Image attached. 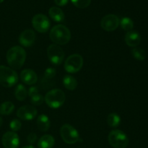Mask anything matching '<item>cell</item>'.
Instances as JSON below:
<instances>
[{
    "label": "cell",
    "instance_id": "cell-34",
    "mask_svg": "<svg viewBox=\"0 0 148 148\" xmlns=\"http://www.w3.org/2000/svg\"><path fill=\"white\" fill-rule=\"evenodd\" d=\"M3 1H4V0H0V3L3 2Z\"/></svg>",
    "mask_w": 148,
    "mask_h": 148
},
{
    "label": "cell",
    "instance_id": "cell-33",
    "mask_svg": "<svg viewBox=\"0 0 148 148\" xmlns=\"http://www.w3.org/2000/svg\"><path fill=\"white\" fill-rule=\"evenodd\" d=\"M2 124H3V119H2V118H1V117L0 116V127H1Z\"/></svg>",
    "mask_w": 148,
    "mask_h": 148
},
{
    "label": "cell",
    "instance_id": "cell-23",
    "mask_svg": "<svg viewBox=\"0 0 148 148\" xmlns=\"http://www.w3.org/2000/svg\"><path fill=\"white\" fill-rule=\"evenodd\" d=\"M120 25H121V28L124 30L129 32L131 31L134 27V23H133L132 20L130 19V17H123L121 20H120Z\"/></svg>",
    "mask_w": 148,
    "mask_h": 148
},
{
    "label": "cell",
    "instance_id": "cell-22",
    "mask_svg": "<svg viewBox=\"0 0 148 148\" xmlns=\"http://www.w3.org/2000/svg\"><path fill=\"white\" fill-rule=\"evenodd\" d=\"M107 123L111 128H116L121 124V118L116 113H111L108 116Z\"/></svg>",
    "mask_w": 148,
    "mask_h": 148
},
{
    "label": "cell",
    "instance_id": "cell-16",
    "mask_svg": "<svg viewBox=\"0 0 148 148\" xmlns=\"http://www.w3.org/2000/svg\"><path fill=\"white\" fill-rule=\"evenodd\" d=\"M55 144V140L53 136L45 134L39 139L38 142V148H52Z\"/></svg>",
    "mask_w": 148,
    "mask_h": 148
},
{
    "label": "cell",
    "instance_id": "cell-24",
    "mask_svg": "<svg viewBox=\"0 0 148 148\" xmlns=\"http://www.w3.org/2000/svg\"><path fill=\"white\" fill-rule=\"evenodd\" d=\"M132 54L133 57L135 59L139 61H143L145 60L146 57L145 51L143 50L141 48L135 47L132 50Z\"/></svg>",
    "mask_w": 148,
    "mask_h": 148
},
{
    "label": "cell",
    "instance_id": "cell-26",
    "mask_svg": "<svg viewBox=\"0 0 148 148\" xmlns=\"http://www.w3.org/2000/svg\"><path fill=\"white\" fill-rule=\"evenodd\" d=\"M72 4L79 9L87 8L90 4L91 0H71Z\"/></svg>",
    "mask_w": 148,
    "mask_h": 148
},
{
    "label": "cell",
    "instance_id": "cell-11",
    "mask_svg": "<svg viewBox=\"0 0 148 148\" xmlns=\"http://www.w3.org/2000/svg\"><path fill=\"white\" fill-rule=\"evenodd\" d=\"M38 111L33 105H25L19 108L17 111V116L23 121H30L36 117Z\"/></svg>",
    "mask_w": 148,
    "mask_h": 148
},
{
    "label": "cell",
    "instance_id": "cell-17",
    "mask_svg": "<svg viewBox=\"0 0 148 148\" xmlns=\"http://www.w3.org/2000/svg\"><path fill=\"white\" fill-rule=\"evenodd\" d=\"M38 128L41 132H47L51 126V122L49 118L46 114H41L37 118Z\"/></svg>",
    "mask_w": 148,
    "mask_h": 148
},
{
    "label": "cell",
    "instance_id": "cell-1",
    "mask_svg": "<svg viewBox=\"0 0 148 148\" xmlns=\"http://www.w3.org/2000/svg\"><path fill=\"white\" fill-rule=\"evenodd\" d=\"M25 50L22 46H15L8 50L7 53V61L10 67L19 69L24 65L26 60Z\"/></svg>",
    "mask_w": 148,
    "mask_h": 148
},
{
    "label": "cell",
    "instance_id": "cell-31",
    "mask_svg": "<svg viewBox=\"0 0 148 148\" xmlns=\"http://www.w3.org/2000/svg\"><path fill=\"white\" fill-rule=\"evenodd\" d=\"M69 0H54V2L56 5L59 7H63L65 6L68 3Z\"/></svg>",
    "mask_w": 148,
    "mask_h": 148
},
{
    "label": "cell",
    "instance_id": "cell-15",
    "mask_svg": "<svg viewBox=\"0 0 148 148\" xmlns=\"http://www.w3.org/2000/svg\"><path fill=\"white\" fill-rule=\"evenodd\" d=\"M125 42L130 47H137L141 42V36L140 33L137 31L131 30V31L127 32L126 34Z\"/></svg>",
    "mask_w": 148,
    "mask_h": 148
},
{
    "label": "cell",
    "instance_id": "cell-7",
    "mask_svg": "<svg viewBox=\"0 0 148 148\" xmlns=\"http://www.w3.org/2000/svg\"><path fill=\"white\" fill-rule=\"evenodd\" d=\"M83 63L84 60L82 56L77 53H75L70 55L66 59L64 66L66 72H67L68 73L74 74L81 70L83 66Z\"/></svg>",
    "mask_w": 148,
    "mask_h": 148
},
{
    "label": "cell",
    "instance_id": "cell-20",
    "mask_svg": "<svg viewBox=\"0 0 148 148\" xmlns=\"http://www.w3.org/2000/svg\"><path fill=\"white\" fill-rule=\"evenodd\" d=\"M28 95L27 94V90L22 84H19L16 87L15 90H14V96L16 99L19 101H23L26 99L27 96Z\"/></svg>",
    "mask_w": 148,
    "mask_h": 148
},
{
    "label": "cell",
    "instance_id": "cell-21",
    "mask_svg": "<svg viewBox=\"0 0 148 148\" xmlns=\"http://www.w3.org/2000/svg\"><path fill=\"white\" fill-rule=\"evenodd\" d=\"M14 109V105L10 101H5L0 105V114L4 116H8L13 112Z\"/></svg>",
    "mask_w": 148,
    "mask_h": 148
},
{
    "label": "cell",
    "instance_id": "cell-18",
    "mask_svg": "<svg viewBox=\"0 0 148 148\" xmlns=\"http://www.w3.org/2000/svg\"><path fill=\"white\" fill-rule=\"evenodd\" d=\"M49 14L51 18L56 23H61L64 20V14L60 8L57 7H52L49 9Z\"/></svg>",
    "mask_w": 148,
    "mask_h": 148
},
{
    "label": "cell",
    "instance_id": "cell-6",
    "mask_svg": "<svg viewBox=\"0 0 148 148\" xmlns=\"http://www.w3.org/2000/svg\"><path fill=\"white\" fill-rule=\"evenodd\" d=\"M60 135L63 141L69 145H73L79 140L77 130L72 125L65 124L60 128Z\"/></svg>",
    "mask_w": 148,
    "mask_h": 148
},
{
    "label": "cell",
    "instance_id": "cell-8",
    "mask_svg": "<svg viewBox=\"0 0 148 148\" xmlns=\"http://www.w3.org/2000/svg\"><path fill=\"white\" fill-rule=\"evenodd\" d=\"M47 56L51 64L56 66L62 64L64 59L63 49L56 44H51L47 49Z\"/></svg>",
    "mask_w": 148,
    "mask_h": 148
},
{
    "label": "cell",
    "instance_id": "cell-2",
    "mask_svg": "<svg viewBox=\"0 0 148 148\" xmlns=\"http://www.w3.org/2000/svg\"><path fill=\"white\" fill-rule=\"evenodd\" d=\"M49 37L54 44L65 45L70 40L71 32L69 29L64 25H56L51 30Z\"/></svg>",
    "mask_w": 148,
    "mask_h": 148
},
{
    "label": "cell",
    "instance_id": "cell-5",
    "mask_svg": "<svg viewBox=\"0 0 148 148\" xmlns=\"http://www.w3.org/2000/svg\"><path fill=\"white\" fill-rule=\"evenodd\" d=\"M108 140L114 148H126L129 145V138L127 134L119 130H112L108 136Z\"/></svg>",
    "mask_w": 148,
    "mask_h": 148
},
{
    "label": "cell",
    "instance_id": "cell-9",
    "mask_svg": "<svg viewBox=\"0 0 148 148\" xmlns=\"http://www.w3.org/2000/svg\"><path fill=\"white\" fill-rule=\"evenodd\" d=\"M32 25L38 33H45L49 31L51 27V23L46 15L43 14H37L32 19Z\"/></svg>",
    "mask_w": 148,
    "mask_h": 148
},
{
    "label": "cell",
    "instance_id": "cell-10",
    "mask_svg": "<svg viewBox=\"0 0 148 148\" xmlns=\"http://www.w3.org/2000/svg\"><path fill=\"white\" fill-rule=\"evenodd\" d=\"M120 24V20L116 15L113 14L104 16L101 21V27L103 30L108 32L114 31L118 28Z\"/></svg>",
    "mask_w": 148,
    "mask_h": 148
},
{
    "label": "cell",
    "instance_id": "cell-32",
    "mask_svg": "<svg viewBox=\"0 0 148 148\" xmlns=\"http://www.w3.org/2000/svg\"><path fill=\"white\" fill-rule=\"evenodd\" d=\"M22 148H36V147H33V145H28V146H25V147H23Z\"/></svg>",
    "mask_w": 148,
    "mask_h": 148
},
{
    "label": "cell",
    "instance_id": "cell-28",
    "mask_svg": "<svg viewBox=\"0 0 148 148\" xmlns=\"http://www.w3.org/2000/svg\"><path fill=\"white\" fill-rule=\"evenodd\" d=\"M56 70L53 67H48L44 72V77L46 79H51L56 76Z\"/></svg>",
    "mask_w": 148,
    "mask_h": 148
},
{
    "label": "cell",
    "instance_id": "cell-27",
    "mask_svg": "<svg viewBox=\"0 0 148 148\" xmlns=\"http://www.w3.org/2000/svg\"><path fill=\"white\" fill-rule=\"evenodd\" d=\"M10 127L12 130V131L14 132L19 131L22 127L21 121H20V120L14 119L10 123Z\"/></svg>",
    "mask_w": 148,
    "mask_h": 148
},
{
    "label": "cell",
    "instance_id": "cell-29",
    "mask_svg": "<svg viewBox=\"0 0 148 148\" xmlns=\"http://www.w3.org/2000/svg\"><path fill=\"white\" fill-rule=\"evenodd\" d=\"M37 138H38L37 134L34 132H31L27 135V142L30 143V145H33L35 143H36V140H37Z\"/></svg>",
    "mask_w": 148,
    "mask_h": 148
},
{
    "label": "cell",
    "instance_id": "cell-4",
    "mask_svg": "<svg viewBox=\"0 0 148 148\" xmlns=\"http://www.w3.org/2000/svg\"><path fill=\"white\" fill-rule=\"evenodd\" d=\"M18 75L13 69L6 66H0V84L4 88L14 86L18 82Z\"/></svg>",
    "mask_w": 148,
    "mask_h": 148
},
{
    "label": "cell",
    "instance_id": "cell-14",
    "mask_svg": "<svg viewBox=\"0 0 148 148\" xmlns=\"http://www.w3.org/2000/svg\"><path fill=\"white\" fill-rule=\"evenodd\" d=\"M20 79L25 85H33L37 82L38 75L33 69H25L20 72Z\"/></svg>",
    "mask_w": 148,
    "mask_h": 148
},
{
    "label": "cell",
    "instance_id": "cell-25",
    "mask_svg": "<svg viewBox=\"0 0 148 148\" xmlns=\"http://www.w3.org/2000/svg\"><path fill=\"white\" fill-rule=\"evenodd\" d=\"M43 101H44V97L41 94L38 93L30 98V102L33 104V106H38L42 105Z\"/></svg>",
    "mask_w": 148,
    "mask_h": 148
},
{
    "label": "cell",
    "instance_id": "cell-3",
    "mask_svg": "<svg viewBox=\"0 0 148 148\" xmlns=\"http://www.w3.org/2000/svg\"><path fill=\"white\" fill-rule=\"evenodd\" d=\"M66 96L62 90L52 89L46 94L44 97V101L48 106L53 109H57L63 106L64 103Z\"/></svg>",
    "mask_w": 148,
    "mask_h": 148
},
{
    "label": "cell",
    "instance_id": "cell-30",
    "mask_svg": "<svg viewBox=\"0 0 148 148\" xmlns=\"http://www.w3.org/2000/svg\"><path fill=\"white\" fill-rule=\"evenodd\" d=\"M38 93V88L36 86H32L29 88L28 91H27V94H28L29 97L31 98L33 95H36V94Z\"/></svg>",
    "mask_w": 148,
    "mask_h": 148
},
{
    "label": "cell",
    "instance_id": "cell-12",
    "mask_svg": "<svg viewBox=\"0 0 148 148\" xmlns=\"http://www.w3.org/2000/svg\"><path fill=\"white\" fill-rule=\"evenodd\" d=\"M1 143L4 148H17L20 145V138L14 132H7L3 134Z\"/></svg>",
    "mask_w": 148,
    "mask_h": 148
},
{
    "label": "cell",
    "instance_id": "cell-19",
    "mask_svg": "<svg viewBox=\"0 0 148 148\" xmlns=\"http://www.w3.org/2000/svg\"><path fill=\"white\" fill-rule=\"evenodd\" d=\"M62 82H63L64 88L66 89L69 90H75L78 85L77 79L74 77H72V75H66L64 77Z\"/></svg>",
    "mask_w": 148,
    "mask_h": 148
},
{
    "label": "cell",
    "instance_id": "cell-13",
    "mask_svg": "<svg viewBox=\"0 0 148 148\" xmlns=\"http://www.w3.org/2000/svg\"><path fill=\"white\" fill-rule=\"evenodd\" d=\"M36 39V33L33 30L27 29L20 33V36H19V43L21 46L28 48L34 44Z\"/></svg>",
    "mask_w": 148,
    "mask_h": 148
}]
</instances>
